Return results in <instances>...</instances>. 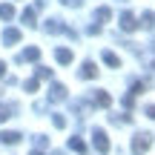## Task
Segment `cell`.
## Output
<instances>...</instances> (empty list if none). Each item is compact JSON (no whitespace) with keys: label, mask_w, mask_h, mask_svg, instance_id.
I'll list each match as a JSON object with an SVG mask.
<instances>
[{"label":"cell","mask_w":155,"mask_h":155,"mask_svg":"<svg viewBox=\"0 0 155 155\" xmlns=\"http://www.w3.org/2000/svg\"><path fill=\"white\" fill-rule=\"evenodd\" d=\"M92 144H95V150H98V152H109V141H106V132H104V129H95V132H92Z\"/></svg>","instance_id":"cell-1"},{"label":"cell","mask_w":155,"mask_h":155,"mask_svg":"<svg viewBox=\"0 0 155 155\" xmlns=\"http://www.w3.org/2000/svg\"><path fill=\"white\" fill-rule=\"evenodd\" d=\"M150 138H152V135L150 132H141V135H135V141H132V152H147V150H150Z\"/></svg>","instance_id":"cell-2"},{"label":"cell","mask_w":155,"mask_h":155,"mask_svg":"<svg viewBox=\"0 0 155 155\" xmlns=\"http://www.w3.org/2000/svg\"><path fill=\"white\" fill-rule=\"evenodd\" d=\"M49 101H52V104H61V101H66V86H63V83H52V89H49Z\"/></svg>","instance_id":"cell-3"},{"label":"cell","mask_w":155,"mask_h":155,"mask_svg":"<svg viewBox=\"0 0 155 155\" xmlns=\"http://www.w3.org/2000/svg\"><path fill=\"white\" fill-rule=\"evenodd\" d=\"M118 26H121L124 32H135V29H138V23H135V15H132V12H124L121 20H118Z\"/></svg>","instance_id":"cell-4"},{"label":"cell","mask_w":155,"mask_h":155,"mask_svg":"<svg viewBox=\"0 0 155 155\" xmlns=\"http://www.w3.org/2000/svg\"><path fill=\"white\" fill-rule=\"evenodd\" d=\"M38 58H40V49H38V46H29V49H23L20 52V58H17V61H38Z\"/></svg>","instance_id":"cell-5"},{"label":"cell","mask_w":155,"mask_h":155,"mask_svg":"<svg viewBox=\"0 0 155 155\" xmlns=\"http://www.w3.org/2000/svg\"><path fill=\"white\" fill-rule=\"evenodd\" d=\"M17 40H20V29H3V43L6 46L17 43Z\"/></svg>","instance_id":"cell-6"},{"label":"cell","mask_w":155,"mask_h":155,"mask_svg":"<svg viewBox=\"0 0 155 155\" xmlns=\"http://www.w3.org/2000/svg\"><path fill=\"white\" fill-rule=\"evenodd\" d=\"M63 20H58V17H49V20H46V32H52V35H61L63 32Z\"/></svg>","instance_id":"cell-7"},{"label":"cell","mask_w":155,"mask_h":155,"mask_svg":"<svg viewBox=\"0 0 155 155\" xmlns=\"http://www.w3.org/2000/svg\"><path fill=\"white\" fill-rule=\"evenodd\" d=\"M78 75H81V78H95V75H98V66H95L92 61H86V63L81 66V72H78Z\"/></svg>","instance_id":"cell-8"},{"label":"cell","mask_w":155,"mask_h":155,"mask_svg":"<svg viewBox=\"0 0 155 155\" xmlns=\"http://www.w3.org/2000/svg\"><path fill=\"white\" fill-rule=\"evenodd\" d=\"M20 138H23L20 132H0V141H3V144H12V147L20 144Z\"/></svg>","instance_id":"cell-9"},{"label":"cell","mask_w":155,"mask_h":155,"mask_svg":"<svg viewBox=\"0 0 155 155\" xmlns=\"http://www.w3.org/2000/svg\"><path fill=\"white\" fill-rule=\"evenodd\" d=\"M109 101H112V98L104 92V89H98V92L92 95V104H98V106H109Z\"/></svg>","instance_id":"cell-10"},{"label":"cell","mask_w":155,"mask_h":155,"mask_svg":"<svg viewBox=\"0 0 155 155\" xmlns=\"http://www.w3.org/2000/svg\"><path fill=\"white\" fill-rule=\"evenodd\" d=\"M104 63L112 66V69H118V66H121V58H118L115 52H104Z\"/></svg>","instance_id":"cell-11"},{"label":"cell","mask_w":155,"mask_h":155,"mask_svg":"<svg viewBox=\"0 0 155 155\" xmlns=\"http://www.w3.org/2000/svg\"><path fill=\"white\" fill-rule=\"evenodd\" d=\"M109 17H112V9H109V6H101V9L95 12V20H98V23H106Z\"/></svg>","instance_id":"cell-12"},{"label":"cell","mask_w":155,"mask_h":155,"mask_svg":"<svg viewBox=\"0 0 155 155\" xmlns=\"http://www.w3.org/2000/svg\"><path fill=\"white\" fill-rule=\"evenodd\" d=\"M55 58H58V63H72V49H58Z\"/></svg>","instance_id":"cell-13"},{"label":"cell","mask_w":155,"mask_h":155,"mask_svg":"<svg viewBox=\"0 0 155 155\" xmlns=\"http://www.w3.org/2000/svg\"><path fill=\"white\" fill-rule=\"evenodd\" d=\"M12 17H15V6L3 3V6H0V20H12Z\"/></svg>","instance_id":"cell-14"},{"label":"cell","mask_w":155,"mask_h":155,"mask_svg":"<svg viewBox=\"0 0 155 155\" xmlns=\"http://www.w3.org/2000/svg\"><path fill=\"white\" fill-rule=\"evenodd\" d=\"M69 150H75V152H86V144H83L81 138H69Z\"/></svg>","instance_id":"cell-15"},{"label":"cell","mask_w":155,"mask_h":155,"mask_svg":"<svg viewBox=\"0 0 155 155\" xmlns=\"http://www.w3.org/2000/svg\"><path fill=\"white\" fill-rule=\"evenodd\" d=\"M23 23H26V26H35V9H23Z\"/></svg>","instance_id":"cell-16"},{"label":"cell","mask_w":155,"mask_h":155,"mask_svg":"<svg viewBox=\"0 0 155 155\" xmlns=\"http://www.w3.org/2000/svg\"><path fill=\"white\" fill-rule=\"evenodd\" d=\"M52 124H55L58 129H63V127H66V118H63V115H58V112H55V115H52Z\"/></svg>","instance_id":"cell-17"},{"label":"cell","mask_w":155,"mask_h":155,"mask_svg":"<svg viewBox=\"0 0 155 155\" xmlns=\"http://www.w3.org/2000/svg\"><path fill=\"white\" fill-rule=\"evenodd\" d=\"M46 78H52V69H46V66H38V81H46Z\"/></svg>","instance_id":"cell-18"},{"label":"cell","mask_w":155,"mask_h":155,"mask_svg":"<svg viewBox=\"0 0 155 155\" xmlns=\"http://www.w3.org/2000/svg\"><path fill=\"white\" fill-rule=\"evenodd\" d=\"M6 118H12V106H0V121H6Z\"/></svg>","instance_id":"cell-19"},{"label":"cell","mask_w":155,"mask_h":155,"mask_svg":"<svg viewBox=\"0 0 155 155\" xmlns=\"http://www.w3.org/2000/svg\"><path fill=\"white\" fill-rule=\"evenodd\" d=\"M38 89V78H32V81H26V92H35Z\"/></svg>","instance_id":"cell-20"},{"label":"cell","mask_w":155,"mask_h":155,"mask_svg":"<svg viewBox=\"0 0 155 155\" xmlns=\"http://www.w3.org/2000/svg\"><path fill=\"white\" fill-rule=\"evenodd\" d=\"M147 89V83H132V95H141Z\"/></svg>","instance_id":"cell-21"},{"label":"cell","mask_w":155,"mask_h":155,"mask_svg":"<svg viewBox=\"0 0 155 155\" xmlns=\"http://www.w3.org/2000/svg\"><path fill=\"white\" fill-rule=\"evenodd\" d=\"M144 26L152 29V12H144Z\"/></svg>","instance_id":"cell-22"},{"label":"cell","mask_w":155,"mask_h":155,"mask_svg":"<svg viewBox=\"0 0 155 155\" xmlns=\"http://www.w3.org/2000/svg\"><path fill=\"white\" fill-rule=\"evenodd\" d=\"M35 144H38V147H46V144H49V138H43V135H35Z\"/></svg>","instance_id":"cell-23"},{"label":"cell","mask_w":155,"mask_h":155,"mask_svg":"<svg viewBox=\"0 0 155 155\" xmlns=\"http://www.w3.org/2000/svg\"><path fill=\"white\" fill-rule=\"evenodd\" d=\"M63 6H72V9H78V6H81V0H61Z\"/></svg>","instance_id":"cell-24"},{"label":"cell","mask_w":155,"mask_h":155,"mask_svg":"<svg viewBox=\"0 0 155 155\" xmlns=\"http://www.w3.org/2000/svg\"><path fill=\"white\" fill-rule=\"evenodd\" d=\"M6 69H9V66H6V63H3V61H0V78H3V75H6Z\"/></svg>","instance_id":"cell-25"},{"label":"cell","mask_w":155,"mask_h":155,"mask_svg":"<svg viewBox=\"0 0 155 155\" xmlns=\"http://www.w3.org/2000/svg\"><path fill=\"white\" fill-rule=\"evenodd\" d=\"M32 155H43V152H32Z\"/></svg>","instance_id":"cell-26"}]
</instances>
